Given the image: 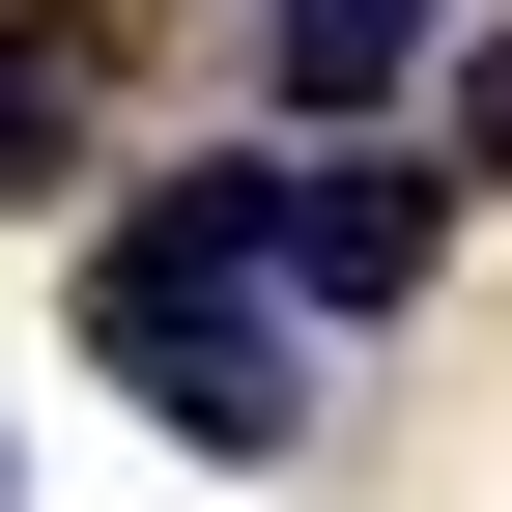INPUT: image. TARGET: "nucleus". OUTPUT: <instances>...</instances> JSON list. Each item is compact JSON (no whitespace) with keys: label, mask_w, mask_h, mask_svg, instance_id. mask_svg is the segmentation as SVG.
<instances>
[{"label":"nucleus","mask_w":512,"mask_h":512,"mask_svg":"<svg viewBox=\"0 0 512 512\" xmlns=\"http://www.w3.org/2000/svg\"><path fill=\"white\" fill-rule=\"evenodd\" d=\"M86 342H114V399H171L200 456H285V228H256V171H171L143 228L86 256Z\"/></svg>","instance_id":"nucleus-1"},{"label":"nucleus","mask_w":512,"mask_h":512,"mask_svg":"<svg viewBox=\"0 0 512 512\" xmlns=\"http://www.w3.org/2000/svg\"><path fill=\"white\" fill-rule=\"evenodd\" d=\"M256 228H285V285H313V313H399L427 256H456V200H427L399 143H285V171H256Z\"/></svg>","instance_id":"nucleus-2"},{"label":"nucleus","mask_w":512,"mask_h":512,"mask_svg":"<svg viewBox=\"0 0 512 512\" xmlns=\"http://www.w3.org/2000/svg\"><path fill=\"white\" fill-rule=\"evenodd\" d=\"M399 57H427V0H285V86H313V114H370Z\"/></svg>","instance_id":"nucleus-3"},{"label":"nucleus","mask_w":512,"mask_h":512,"mask_svg":"<svg viewBox=\"0 0 512 512\" xmlns=\"http://www.w3.org/2000/svg\"><path fill=\"white\" fill-rule=\"evenodd\" d=\"M57 114H86V57H57L29 0H0V171H57Z\"/></svg>","instance_id":"nucleus-4"},{"label":"nucleus","mask_w":512,"mask_h":512,"mask_svg":"<svg viewBox=\"0 0 512 512\" xmlns=\"http://www.w3.org/2000/svg\"><path fill=\"white\" fill-rule=\"evenodd\" d=\"M456 171H512V29H484V57H456Z\"/></svg>","instance_id":"nucleus-5"}]
</instances>
